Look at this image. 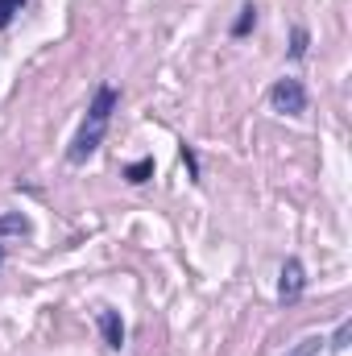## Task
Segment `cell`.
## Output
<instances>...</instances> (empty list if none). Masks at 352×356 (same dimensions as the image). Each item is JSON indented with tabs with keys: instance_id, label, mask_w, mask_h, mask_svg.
<instances>
[{
	"instance_id": "cell-7",
	"label": "cell",
	"mask_w": 352,
	"mask_h": 356,
	"mask_svg": "<svg viewBox=\"0 0 352 356\" xmlns=\"http://www.w3.org/2000/svg\"><path fill=\"white\" fill-rule=\"evenodd\" d=\"M150 175H154V158H145V162H133V166L125 170V178H129V182H145Z\"/></svg>"
},
{
	"instance_id": "cell-6",
	"label": "cell",
	"mask_w": 352,
	"mask_h": 356,
	"mask_svg": "<svg viewBox=\"0 0 352 356\" xmlns=\"http://www.w3.org/2000/svg\"><path fill=\"white\" fill-rule=\"evenodd\" d=\"M319 353H323V340L319 336H307V340H298L286 356H319Z\"/></svg>"
},
{
	"instance_id": "cell-1",
	"label": "cell",
	"mask_w": 352,
	"mask_h": 356,
	"mask_svg": "<svg viewBox=\"0 0 352 356\" xmlns=\"http://www.w3.org/2000/svg\"><path fill=\"white\" fill-rule=\"evenodd\" d=\"M112 108H116V88H99L95 91V104L88 108V120H83V129L75 133L71 154H67L75 166L88 162L91 154H95V145L104 141V129H108V120H112Z\"/></svg>"
},
{
	"instance_id": "cell-3",
	"label": "cell",
	"mask_w": 352,
	"mask_h": 356,
	"mask_svg": "<svg viewBox=\"0 0 352 356\" xmlns=\"http://www.w3.org/2000/svg\"><path fill=\"white\" fill-rule=\"evenodd\" d=\"M303 286H307V277H303V261H298V257H290V261L282 266V282H278L282 302H294V298L303 294Z\"/></svg>"
},
{
	"instance_id": "cell-5",
	"label": "cell",
	"mask_w": 352,
	"mask_h": 356,
	"mask_svg": "<svg viewBox=\"0 0 352 356\" xmlns=\"http://www.w3.org/2000/svg\"><path fill=\"white\" fill-rule=\"evenodd\" d=\"M8 232H13V236H25V232H29V220H25L21 211H13V216H0V236H8Z\"/></svg>"
},
{
	"instance_id": "cell-4",
	"label": "cell",
	"mask_w": 352,
	"mask_h": 356,
	"mask_svg": "<svg viewBox=\"0 0 352 356\" xmlns=\"http://www.w3.org/2000/svg\"><path fill=\"white\" fill-rule=\"evenodd\" d=\"M99 332H104L108 348H120V344H125V323H120L116 311H99Z\"/></svg>"
},
{
	"instance_id": "cell-2",
	"label": "cell",
	"mask_w": 352,
	"mask_h": 356,
	"mask_svg": "<svg viewBox=\"0 0 352 356\" xmlns=\"http://www.w3.org/2000/svg\"><path fill=\"white\" fill-rule=\"evenodd\" d=\"M269 104L278 108V112H286V116H298L303 108H307V91L298 79H278L273 91H269Z\"/></svg>"
},
{
	"instance_id": "cell-8",
	"label": "cell",
	"mask_w": 352,
	"mask_h": 356,
	"mask_svg": "<svg viewBox=\"0 0 352 356\" xmlns=\"http://www.w3.org/2000/svg\"><path fill=\"white\" fill-rule=\"evenodd\" d=\"M253 21H257V8L249 4V8H241V21L232 25V33H237V38H241V33H249V25H253Z\"/></svg>"
},
{
	"instance_id": "cell-11",
	"label": "cell",
	"mask_w": 352,
	"mask_h": 356,
	"mask_svg": "<svg viewBox=\"0 0 352 356\" xmlns=\"http://www.w3.org/2000/svg\"><path fill=\"white\" fill-rule=\"evenodd\" d=\"M290 54H294V58H303V54H307V33H303V29L294 33V46H290Z\"/></svg>"
},
{
	"instance_id": "cell-10",
	"label": "cell",
	"mask_w": 352,
	"mask_h": 356,
	"mask_svg": "<svg viewBox=\"0 0 352 356\" xmlns=\"http://www.w3.org/2000/svg\"><path fill=\"white\" fill-rule=\"evenodd\" d=\"M17 8H21V0H0V29L13 21V13H17Z\"/></svg>"
},
{
	"instance_id": "cell-9",
	"label": "cell",
	"mask_w": 352,
	"mask_h": 356,
	"mask_svg": "<svg viewBox=\"0 0 352 356\" xmlns=\"http://www.w3.org/2000/svg\"><path fill=\"white\" fill-rule=\"evenodd\" d=\"M349 336H352V323L344 319V323H340V332H336V340H332V348H336V353H344V348H349Z\"/></svg>"
},
{
	"instance_id": "cell-12",
	"label": "cell",
	"mask_w": 352,
	"mask_h": 356,
	"mask_svg": "<svg viewBox=\"0 0 352 356\" xmlns=\"http://www.w3.org/2000/svg\"><path fill=\"white\" fill-rule=\"evenodd\" d=\"M0 266H4V249H0Z\"/></svg>"
}]
</instances>
